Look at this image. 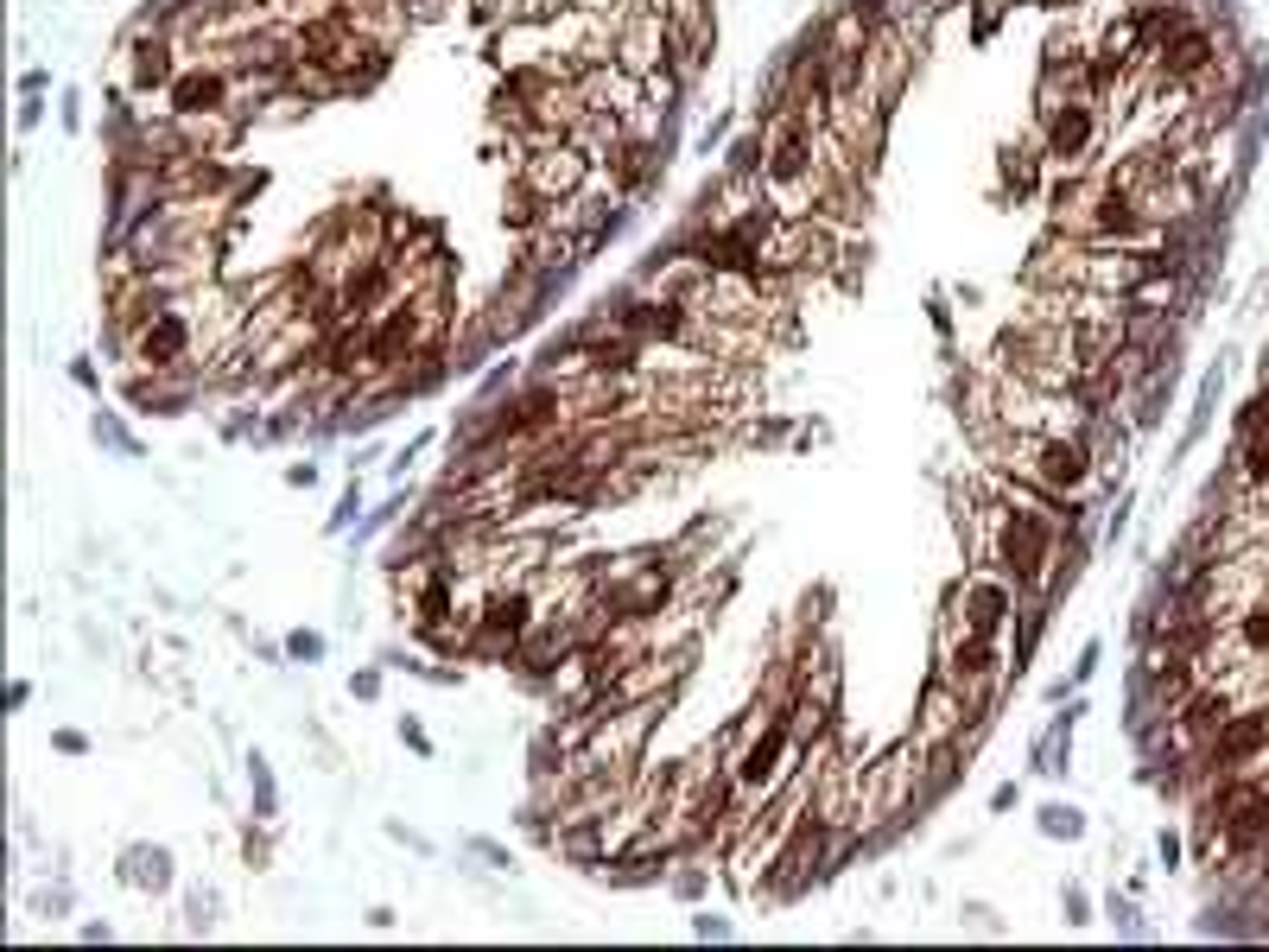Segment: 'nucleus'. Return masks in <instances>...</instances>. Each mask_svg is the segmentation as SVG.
Returning <instances> with one entry per match:
<instances>
[{
	"mask_svg": "<svg viewBox=\"0 0 1269 952\" xmlns=\"http://www.w3.org/2000/svg\"><path fill=\"white\" fill-rule=\"evenodd\" d=\"M528 191H539L546 204H565V197H578V191H590V178H597V159L590 153H578L572 140H559V146H539V153H528L521 159V172H515Z\"/></svg>",
	"mask_w": 1269,
	"mask_h": 952,
	"instance_id": "39448f33",
	"label": "nucleus"
},
{
	"mask_svg": "<svg viewBox=\"0 0 1269 952\" xmlns=\"http://www.w3.org/2000/svg\"><path fill=\"white\" fill-rule=\"evenodd\" d=\"M978 724H984V712L965 699L958 686H946V679H927V692H921V712H914V743L921 749H965L971 736H978Z\"/></svg>",
	"mask_w": 1269,
	"mask_h": 952,
	"instance_id": "20e7f679",
	"label": "nucleus"
},
{
	"mask_svg": "<svg viewBox=\"0 0 1269 952\" xmlns=\"http://www.w3.org/2000/svg\"><path fill=\"white\" fill-rule=\"evenodd\" d=\"M166 109L172 115H216V109H235V71L228 64H191V71H178V83L166 89Z\"/></svg>",
	"mask_w": 1269,
	"mask_h": 952,
	"instance_id": "423d86ee",
	"label": "nucleus"
},
{
	"mask_svg": "<svg viewBox=\"0 0 1269 952\" xmlns=\"http://www.w3.org/2000/svg\"><path fill=\"white\" fill-rule=\"evenodd\" d=\"M1041 832H1047V838H1079V832H1086V820H1079L1073 807H1047V813H1041Z\"/></svg>",
	"mask_w": 1269,
	"mask_h": 952,
	"instance_id": "9b49d317",
	"label": "nucleus"
},
{
	"mask_svg": "<svg viewBox=\"0 0 1269 952\" xmlns=\"http://www.w3.org/2000/svg\"><path fill=\"white\" fill-rule=\"evenodd\" d=\"M1009 667H1016V661H1003V641H996V635H971V628L958 623L952 610L939 616L934 674L946 679V686H958V692H965V699L978 705L984 718H990V705H996V692H1003Z\"/></svg>",
	"mask_w": 1269,
	"mask_h": 952,
	"instance_id": "f257e3e1",
	"label": "nucleus"
},
{
	"mask_svg": "<svg viewBox=\"0 0 1269 952\" xmlns=\"http://www.w3.org/2000/svg\"><path fill=\"white\" fill-rule=\"evenodd\" d=\"M58 749H64V756H83L89 743H83V736H76V730H58Z\"/></svg>",
	"mask_w": 1269,
	"mask_h": 952,
	"instance_id": "4468645a",
	"label": "nucleus"
},
{
	"mask_svg": "<svg viewBox=\"0 0 1269 952\" xmlns=\"http://www.w3.org/2000/svg\"><path fill=\"white\" fill-rule=\"evenodd\" d=\"M178 45H184V38L166 32V25H133L127 45H121V89H127L133 102H146L153 89L166 96V89L178 83V71H184Z\"/></svg>",
	"mask_w": 1269,
	"mask_h": 952,
	"instance_id": "7ed1b4c3",
	"label": "nucleus"
},
{
	"mask_svg": "<svg viewBox=\"0 0 1269 952\" xmlns=\"http://www.w3.org/2000/svg\"><path fill=\"white\" fill-rule=\"evenodd\" d=\"M286 654H292V661H318V654H324V635H292Z\"/></svg>",
	"mask_w": 1269,
	"mask_h": 952,
	"instance_id": "f8f14e48",
	"label": "nucleus"
},
{
	"mask_svg": "<svg viewBox=\"0 0 1269 952\" xmlns=\"http://www.w3.org/2000/svg\"><path fill=\"white\" fill-rule=\"evenodd\" d=\"M1091 667H1098V641H1091V648L1079 654V667H1073V686H1079V679H1091Z\"/></svg>",
	"mask_w": 1269,
	"mask_h": 952,
	"instance_id": "ddd939ff",
	"label": "nucleus"
},
{
	"mask_svg": "<svg viewBox=\"0 0 1269 952\" xmlns=\"http://www.w3.org/2000/svg\"><path fill=\"white\" fill-rule=\"evenodd\" d=\"M1022 603H1029V597L1016 591V578H1003L996 566H978V572H965V584L952 591L946 610L971 628V635H996V641H1003V628L1022 616Z\"/></svg>",
	"mask_w": 1269,
	"mask_h": 952,
	"instance_id": "f03ea898",
	"label": "nucleus"
},
{
	"mask_svg": "<svg viewBox=\"0 0 1269 952\" xmlns=\"http://www.w3.org/2000/svg\"><path fill=\"white\" fill-rule=\"evenodd\" d=\"M1066 7H1079V0H1066Z\"/></svg>",
	"mask_w": 1269,
	"mask_h": 952,
	"instance_id": "2eb2a0df",
	"label": "nucleus"
},
{
	"mask_svg": "<svg viewBox=\"0 0 1269 952\" xmlns=\"http://www.w3.org/2000/svg\"><path fill=\"white\" fill-rule=\"evenodd\" d=\"M127 882H140V889H166L172 882V857L159 851V844H140V851H127V870H121Z\"/></svg>",
	"mask_w": 1269,
	"mask_h": 952,
	"instance_id": "1a4fd4ad",
	"label": "nucleus"
},
{
	"mask_svg": "<svg viewBox=\"0 0 1269 952\" xmlns=\"http://www.w3.org/2000/svg\"><path fill=\"white\" fill-rule=\"evenodd\" d=\"M546 217H552V204L515 178V191H508V204H502V223H508L515 235H533V229H546Z\"/></svg>",
	"mask_w": 1269,
	"mask_h": 952,
	"instance_id": "6e6552de",
	"label": "nucleus"
},
{
	"mask_svg": "<svg viewBox=\"0 0 1269 952\" xmlns=\"http://www.w3.org/2000/svg\"><path fill=\"white\" fill-rule=\"evenodd\" d=\"M1225 648H1244L1250 661H1269V597H1250L1244 610L1225 623Z\"/></svg>",
	"mask_w": 1269,
	"mask_h": 952,
	"instance_id": "0eeeda50",
	"label": "nucleus"
},
{
	"mask_svg": "<svg viewBox=\"0 0 1269 952\" xmlns=\"http://www.w3.org/2000/svg\"><path fill=\"white\" fill-rule=\"evenodd\" d=\"M1041 159H1047L1041 146H1009V153H1003V178L1016 184V191H1035V184H1041Z\"/></svg>",
	"mask_w": 1269,
	"mask_h": 952,
	"instance_id": "9d476101",
	"label": "nucleus"
}]
</instances>
